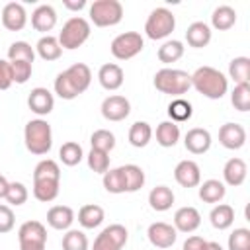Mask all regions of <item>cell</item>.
<instances>
[{
	"instance_id": "25",
	"label": "cell",
	"mask_w": 250,
	"mask_h": 250,
	"mask_svg": "<svg viewBox=\"0 0 250 250\" xmlns=\"http://www.w3.org/2000/svg\"><path fill=\"white\" fill-rule=\"evenodd\" d=\"M148 205L154 211H168L174 205V191L168 186H156L148 193Z\"/></svg>"
},
{
	"instance_id": "16",
	"label": "cell",
	"mask_w": 250,
	"mask_h": 250,
	"mask_svg": "<svg viewBox=\"0 0 250 250\" xmlns=\"http://www.w3.org/2000/svg\"><path fill=\"white\" fill-rule=\"evenodd\" d=\"M27 105L37 115H49L55 107V98L47 88H33L27 96Z\"/></svg>"
},
{
	"instance_id": "2",
	"label": "cell",
	"mask_w": 250,
	"mask_h": 250,
	"mask_svg": "<svg viewBox=\"0 0 250 250\" xmlns=\"http://www.w3.org/2000/svg\"><path fill=\"white\" fill-rule=\"evenodd\" d=\"M23 141H25V148L35 154V156H43L51 150L53 146V131L51 125L45 119H31L25 123L23 129Z\"/></svg>"
},
{
	"instance_id": "6",
	"label": "cell",
	"mask_w": 250,
	"mask_h": 250,
	"mask_svg": "<svg viewBox=\"0 0 250 250\" xmlns=\"http://www.w3.org/2000/svg\"><path fill=\"white\" fill-rule=\"evenodd\" d=\"M123 20V6L119 0H96L90 6V21L98 27H111Z\"/></svg>"
},
{
	"instance_id": "40",
	"label": "cell",
	"mask_w": 250,
	"mask_h": 250,
	"mask_svg": "<svg viewBox=\"0 0 250 250\" xmlns=\"http://www.w3.org/2000/svg\"><path fill=\"white\" fill-rule=\"evenodd\" d=\"M33 180H57V182H61L59 164L53 158H43L33 170Z\"/></svg>"
},
{
	"instance_id": "36",
	"label": "cell",
	"mask_w": 250,
	"mask_h": 250,
	"mask_svg": "<svg viewBox=\"0 0 250 250\" xmlns=\"http://www.w3.org/2000/svg\"><path fill=\"white\" fill-rule=\"evenodd\" d=\"M191 113H193V107L184 98H176L168 104V115H170V121H174V123H184V121L191 119Z\"/></svg>"
},
{
	"instance_id": "45",
	"label": "cell",
	"mask_w": 250,
	"mask_h": 250,
	"mask_svg": "<svg viewBox=\"0 0 250 250\" xmlns=\"http://www.w3.org/2000/svg\"><path fill=\"white\" fill-rule=\"evenodd\" d=\"M55 94H57L61 100H74V98L80 96V94L76 92V88L72 86V82H70V78L66 76L64 70L59 72L57 78H55Z\"/></svg>"
},
{
	"instance_id": "41",
	"label": "cell",
	"mask_w": 250,
	"mask_h": 250,
	"mask_svg": "<svg viewBox=\"0 0 250 250\" xmlns=\"http://www.w3.org/2000/svg\"><path fill=\"white\" fill-rule=\"evenodd\" d=\"M90 145L92 148H98V150H104V152H111L115 148V135L107 129H98L92 133L90 137Z\"/></svg>"
},
{
	"instance_id": "8",
	"label": "cell",
	"mask_w": 250,
	"mask_h": 250,
	"mask_svg": "<svg viewBox=\"0 0 250 250\" xmlns=\"http://www.w3.org/2000/svg\"><path fill=\"white\" fill-rule=\"evenodd\" d=\"M20 250H45L47 244V229L39 221H25L18 229Z\"/></svg>"
},
{
	"instance_id": "35",
	"label": "cell",
	"mask_w": 250,
	"mask_h": 250,
	"mask_svg": "<svg viewBox=\"0 0 250 250\" xmlns=\"http://www.w3.org/2000/svg\"><path fill=\"white\" fill-rule=\"evenodd\" d=\"M121 168H123V176H125V191L127 193L139 191L145 186V172H143V168L137 166V164H125Z\"/></svg>"
},
{
	"instance_id": "48",
	"label": "cell",
	"mask_w": 250,
	"mask_h": 250,
	"mask_svg": "<svg viewBox=\"0 0 250 250\" xmlns=\"http://www.w3.org/2000/svg\"><path fill=\"white\" fill-rule=\"evenodd\" d=\"M10 66H12V80H14L16 84H25V82L31 78V72H33V64H31V62H25V61H12Z\"/></svg>"
},
{
	"instance_id": "19",
	"label": "cell",
	"mask_w": 250,
	"mask_h": 250,
	"mask_svg": "<svg viewBox=\"0 0 250 250\" xmlns=\"http://www.w3.org/2000/svg\"><path fill=\"white\" fill-rule=\"evenodd\" d=\"M31 25L35 31H41V33H47L57 25V12L51 4H41L33 10L31 14Z\"/></svg>"
},
{
	"instance_id": "7",
	"label": "cell",
	"mask_w": 250,
	"mask_h": 250,
	"mask_svg": "<svg viewBox=\"0 0 250 250\" xmlns=\"http://www.w3.org/2000/svg\"><path fill=\"white\" fill-rule=\"evenodd\" d=\"M145 47V39L141 33L137 31H125V33H119L111 45H109V51L111 55L117 59V61H129L133 57H137Z\"/></svg>"
},
{
	"instance_id": "42",
	"label": "cell",
	"mask_w": 250,
	"mask_h": 250,
	"mask_svg": "<svg viewBox=\"0 0 250 250\" xmlns=\"http://www.w3.org/2000/svg\"><path fill=\"white\" fill-rule=\"evenodd\" d=\"M230 104L238 111L250 109V84H234V90L230 92Z\"/></svg>"
},
{
	"instance_id": "33",
	"label": "cell",
	"mask_w": 250,
	"mask_h": 250,
	"mask_svg": "<svg viewBox=\"0 0 250 250\" xmlns=\"http://www.w3.org/2000/svg\"><path fill=\"white\" fill-rule=\"evenodd\" d=\"M229 76L234 80V84H250V59L248 57H236L229 62Z\"/></svg>"
},
{
	"instance_id": "1",
	"label": "cell",
	"mask_w": 250,
	"mask_h": 250,
	"mask_svg": "<svg viewBox=\"0 0 250 250\" xmlns=\"http://www.w3.org/2000/svg\"><path fill=\"white\" fill-rule=\"evenodd\" d=\"M189 78L191 86L209 100H221L229 90V78L213 66H199L193 74H189Z\"/></svg>"
},
{
	"instance_id": "24",
	"label": "cell",
	"mask_w": 250,
	"mask_h": 250,
	"mask_svg": "<svg viewBox=\"0 0 250 250\" xmlns=\"http://www.w3.org/2000/svg\"><path fill=\"white\" fill-rule=\"evenodd\" d=\"M104 219H105V213L96 203H86L78 209V223L84 229H96L104 223Z\"/></svg>"
},
{
	"instance_id": "10",
	"label": "cell",
	"mask_w": 250,
	"mask_h": 250,
	"mask_svg": "<svg viewBox=\"0 0 250 250\" xmlns=\"http://www.w3.org/2000/svg\"><path fill=\"white\" fill-rule=\"evenodd\" d=\"M102 115L104 119L107 121H123L125 117H129L131 113V104L125 96H107L104 102H102Z\"/></svg>"
},
{
	"instance_id": "29",
	"label": "cell",
	"mask_w": 250,
	"mask_h": 250,
	"mask_svg": "<svg viewBox=\"0 0 250 250\" xmlns=\"http://www.w3.org/2000/svg\"><path fill=\"white\" fill-rule=\"evenodd\" d=\"M178 141H180V127H178V123H174V121H170V119L158 123V127H156V143H158L160 146L170 148V146H174Z\"/></svg>"
},
{
	"instance_id": "43",
	"label": "cell",
	"mask_w": 250,
	"mask_h": 250,
	"mask_svg": "<svg viewBox=\"0 0 250 250\" xmlns=\"http://www.w3.org/2000/svg\"><path fill=\"white\" fill-rule=\"evenodd\" d=\"M88 168L96 174H105L109 170V152H104V150H98V148H90L88 152Z\"/></svg>"
},
{
	"instance_id": "17",
	"label": "cell",
	"mask_w": 250,
	"mask_h": 250,
	"mask_svg": "<svg viewBox=\"0 0 250 250\" xmlns=\"http://www.w3.org/2000/svg\"><path fill=\"white\" fill-rule=\"evenodd\" d=\"M199 225H201V215L191 205L180 207L174 213V229L178 232H193V230L199 229Z\"/></svg>"
},
{
	"instance_id": "26",
	"label": "cell",
	"mask_w": 250,
	"mask_h": 250,
	"mask_svg": "<svg viewBox=\"0 0 250 250\" xmlns=\"http://www.w3.org/2000/svg\"><path fill=\"white\" fill-rule=\"evenodd\" d=\"M35 53H37L43 61L51 62V61L61 59L62 47L59 45V39H57V37H53V35H43V37L37 41V45H35Z\"/></svg>"
},
{
	"instance_id": "13",
	"label": "cell",
	"mask_w": 250,
	"mask_h": 250,
	"mask_svg": "<svg viewBox=\"0 0 250 250\" xmlns=\"http://www.w3.org/2000/svg\"><path fill=\"white\" fill-rule=\"evenodd\" d=\"M27 23V12L20 2H8L2 10V25L8 31H21Z\"/></svg>"
},
{
	"instance_id": "31",
	"label": "cell",
	"mask_w": 250,
	"mask_h": 250,
	"mask_svg": "<svg viewBox=\"0 0 250 250\" xmlns=\"http://www.w3.org/2000/svg\"><path fill=\"white\" fill-rule=\"evenodd\" d=\"M59 188H61V182H57V180H33V197L37 201L49 203V201L57 199Z\"/></svg>"
},
{
	"instance_id": "49",
	"label": "cell",
	"mask_w": 250,
	"mask_h": 250,
	"mask_svg": "<svg viewBox=\"0 0 250 250\" xmlns=\"http://www.w3.org/2000/svg\"><path fill=\"white\" fill-rule=\"evenodd\" d=\"M16 225V217L10 205H0V234H6L14 229Z\"/></svg>"
},
{
	"instance_id": "46",
	"label": "cell",
	"mask_w": 250,
	"mask_h": 250,
	"mask_svg": "<svg viewBox=\"0 0 250 250\" xmlns=\"http://www.w3.org/2000/svg\"><path fill=\"white\" fill-rule=\"evenodd\" d=\"M27 188L21 184V182H10V186H8V191H6V201L10 203V205H23L25 201H27Z\"/></svg>"
},
{
	"instance_id": "44",
	"label": "cell",
	"mask_w": 250,
	"mask_h": 250,
	"mask_svg": "<svg viewBox=\"0 0 250 250\" xmlns=\"http://www.w3.org/2000/svg\"><path fill=\"white\" fill-rule=\"evenodd\" d=\"M62 250H88V236L78 229H68L62 236Z\"/></svg>"
},
{
	"instance_id": "20",
	"label": "cell",
	"mask_w": 250,
	"mask_h": 250,
	"mask_svg": "<svg viewBox=\"0 0 250 250\" xmlns=\"http://www.w3.org/2000/svg\"><path fill=\"white\" fill-rule=\"evenodd\" d=\"M246 174H248L246 162H244L242 158H238V156L227 160V164H225V168H223V180H225V184L230 186V188L242 186L244 180H246Z\"/></svg>"
},
{
	"instance_id": "51",
	"label": "cell",
	"mask_w": 250,
	"mask_h": 250,
	"mask_svg": "<svg viewBox=\"0 0 250 250\" xmlns=\"http://www.w3.org/2000/svg\"><path fill=\"white\" fill-rule=\"evenodd\" d=\"M182 250H207V240L203 236H197V234L188 236Z\"/></svg>"
},
{
	"instance_id": "54",
	"label": "cell",
	"mask_w": 250,
	"mask_h": 250,
	"mask_svg": "<svg viewBox=\"0 0 250 250\" xmlns=\"http://www.w3.org/2000/svg\"><path fill=\"white\" fill-rule=\"evenodd\" d=\"M207 250H225L219 242H207Z\"/></svg>"
},
{
	"instance_id": "52",
	"label": "cell",
	"mask_w": 250,
	"mask_h": 250,
	"mask_svg": "<svg viewBox=\"0 0 250 250\" xmlns=\"http://www.w3.org/2000/svg\"><path fill=\"white\" fill-rule=\"evenodd\" d=\"M62 6L76 12V10H82L86 6V0H62Z\"/></svg>"
},
{
	"instance_id": "15",
	"label": "cell",
	"mask_w": 250,
	"mask_h": 250,
	"mask_svg": "<svg viewBox=\"0 0 250 250\" xmlns=\"http://www.w3.org/2000/svg\"><path fill=\"white\" fill-rule=\"evenodd\" d=\"M184 146L191 154H203L211 148V133L203 127H193L184 137Z\"/></svg>"
},
{
	"instance_id": "23",
	"label": "cell",
	"mask_w": 250,
	"mask_h": 250,
	"mask_svg": "<svg viewBox=\"0 0 250 250\" xmlns=\"http://www.w3.org/2000/svg\"><path fill=\"white\" fill-rule=\"evenodd\" d=\"M186 41L193 49L207 47L211 41V27L205 21H193L186 31Z\"/></svg>"
},
{
	"instance_id": "9",
	"label": "cell",
	"mask_w": 250,
	"mask_h": 250,
	"mask_svg": "<svg viewBox=\"0 0 250 250\" xmlns=\"http://www.w3.org/2000/svg\"><path fill=\"white\" fill-rule=\"evenodd\" d=\"M127 238H129L127 229L119 223H113L96 236L92 250H121L127 244Z\"/></svg>"
},
{
	"instance_id": "27",
	"label": "cell",
	"mask_w": 250,
	"mask_h": 250,
	"mask_svg": "<svg viewBox=\"0 0 250 250\" xmlns=\"http://www.w3.org/2000/svg\"><path fill=\"white\" fill-rule=\"evenodd\" d=\"M227 195V188L219 180H205L199 184V199L205 203H221Z\"/></svg>"
},
{
	"instance_id": "18",
	"label": "cell",
	"mask_w": 250,
	"mask_h": 250,
	"mask_svg": "<svg viewBox=\"0 0 250 250\" xmlns=\"http://www.w3.org/2000/svg\"><path fill=\"white\" fill-rule=\"evenodd\" d=\"M98 80L102 84V88L113 92V90H119L123 86V80H125V74H123V68L115 62H105L100 66L98 70Z\"/></svg>"
},
{
	"instance_id": "14",
	"label": "cell",
	"mask_w": 250,
	"mask_h": 250,
	"mask_svg": "<svg viewBox=\"0 0 250 250\" xmlns=\"http://www.w3.org/2000/svg\"><path fill=\"white\" fill-rule=\"evenodd\" d=\"M174 180L182 188H197L201 184V170L193 160H182L174 168Z\"/></svg>"
},
{
	"instance_id": "38",
	"label": "cell",
	"mask_w": 250,
	"mask_h": 250,
	"mask_svg": "<svg viewBox=\"0 0 250 250\" xmlns=\"http://www.w3.org/2000/svg\"><path fill=\"white\" fill-rule=\"evenodd\" d=\"M104 188L109 193H125V176H123V168H109L104 174Z\"/></svg>"
},
{
	"instance_id": "47",
	"label": "cell",
	"mask_w": 250,
	"mask_h": 250,
	"mask_svg": "<svg viewBox=\"0 0 250 250\" xmlns=\"http://www.w3.org/2000/svg\"><path fill=\"white\" fill-rule=\"evenodd\" d=\"M229 250H250V230L240 227L229 234Z\"/></svg>"
},
{
	"instance_id": "30",
	"label": "cell",
	"mask_w": 250,
	"mask_h": 250,
	"mask_svg": "<svg viewBox=\"0 0 250 250\" xmlns=\"http://www.w3.org/2000/svg\"><path fill=\"white\" fill-rule=\"evenodd\" d=\"M234 23H236V12H234V8L223 4V6H217V8L213 10L211 25H213L215 29L227 31V29H230Z\"/></svg>"
},
{
	"instance_id": "34",
	"label": "cell",
	"mask_w": 250,
	"mask_h": 250,
	"mask_svg": "<svg viewBox=\"0 0 250 250\" xmlns=\"http://www.w3.org/2000/svg\"><path fill=\"white\" fill-rule=\"evenodd\" d=\"M152 139V127L146 121H135L129 129V143L135 148H143L150 143Z\"/></svg>"
},
{
	"instance_id": "5",
	"label": "cell",
	"mask_w": 250,
	"mask_h": 250,
	"mask_svg": "<svg viewBox=\"0 0 250 250\" xmlns=\"http://www.w3.org/2000/svg\"><path fill=\"white\" fill-rule=\"evenodd\" d=\"M174 27H176V16L168 8H154L145 21V33L152 41L166 39L174 31Z\"/></svg>"
},
{
	"instance_id": "50",
	"label": "cell",
	"mask_w": 250,
	"mask_h": 250,
	"mask_svg": "<svg viewBox=\"0 0 250 250\" xmlns=\"http://www.w3.org/2000/svg\"><path fill=\"white\" fill-rule=\"evenodd\" d=\"M12 84H14V80H12L10 61H2L0 59V90H8Z\"/></svg>"
},
{
	"instance_id": "39",
	"label": "cell",
	"mask_w": 250,
	"mask_h": 250,
	"mask_svg": "<svg viewBox=\"0 0 250 250\" xmlns=\"http://www.w3.org/2000/svg\"><path fill=\"white\" fill-rule=\"evenodd\" d=\"M8 59H10V62L12 61H25V62H31L33 64V61H35V49L27 41H14L8 47Z\"/></svg>"
},
{
	"instance_id": "53",
	"label": "cell",
	"mask_w": 250,
	"mask_h": 250,
	"mask_svg": "<svg viewBox=\"0 0 250 250\" xmlns=\"http://www.w3.org/2000/svg\"><path fill=\"white\" fill-rule=\"evenodd\" d=\"M8 186H10V182L0 174V199H4L6 197V191H8Z\"/></svg>"
},
{
	"instance_id": "11",
	"label": "cell",
	"mask_w": 250,
	"mask_h": 250,
	"mask_svg": "<svg viewBox=\"0 0 250 250\" xmlns=\"http://www.w3.org/2000/svg\"><path fill=\"white\" fill-rule=\"evenodd\" d=\"M146 236H148V242L152 246H156V248H170V246H174V242L178 238V230L172 225L158 221V223H152L148 227Z\"/></svg>"
},
{
	"instance_id": "32",
	"label": "cell",
	"mask_w": 250,
	"mask_h": 250,
	"mask_svg": "<svg viewBox=\"0 0 250 250\" xmlns=\"http://www.w3.org/2000/svg\"><path fill=\"white\" fill-rule=\"evenodd\" d=\"M158 61L164 62V64H170V62H176L184 57V43L178 41V39H170V41H164L160 47H158V53H156Z\"/></svg>"
},
{
	"instance_id": "37",
	"label": "cell",
	"mask_w": 250,
	"mask_h": 250,
	"mask_svg": "<svg viewBox=\"0 0 250 250\" xmlns=\"http://www.w3.org/2000/svg\"><path fill=\"white\" fill-rule=\"evenodd\" d=\"M59 158H61V162H62L64 166H76V164L82 162L84 150H82V146H80L78 143L66 141V143H62V146L59 148Z\"/></svg>"
},
{
	"instance_id": "3",
	"label": "cell",
	"mask_w": 250,
	"mask_h": 250,
	"mask_svg": "<svg viewBox=\"0 0 250 250\" xmlns=\"http://www.w3.org/2000/svg\"><path fill=\"white\" fill-rule=\"evenodd\" d=\"M154 88L160 92V94H168V96H176L180 98L182 94H186L189 88H191V78L186 70H180V68H160L156 74H154V80H152Z\"/></svg>"
},
{
	"instance_id": "21",
	"label": "cell",
	"mask_w": 250,
	"mask_h": 250,
	"mask_svg": "<svg viewBox=\"0 0 250 250\" xmlns=\"http://www.w3.org/2000/svg\"><path fill=\"white\" fill-rule=\"evenodd\" d=\"M47 223L55 230H68L74 223V211L68 205H53L47 211Z\"/></svg>"
},
{
	"instance_id": "12",
	"label": "cell",
	"mask_w": 250,
	"mask_h": 250,
	"mask_svg": "<svg viewBox=\"0 0 250 250\" xmlns=\"http://www.w3.org/2000/svg\"><path fill=\"white\" fill-rule=\"evenodd\" d=\"M219 143L229 150H238L246 143V129L240 123H225L219 129Z\"/></svg>"
},
{
	"instance_id": "28",
	"label": "cell",
	"mask_w": 250,
	"mask_h": 250,
	"mask_svg": "<svg viewBox=\"0 0 250 250\" xmlns=\"http://www.w3.org/2000/svg\"><path fill=\"white\" fill-rule=\"evenodd\" d=\"M209 221L217 230H225L234 223V209L227 203H217L209 213Z\"/></svg>"
},
{
	"instance_id": "4",
	"label": "cell",
	"mask_w": 250,
	"mask_h": 250,
	"mask_svg": "<svg viewBox=\"0 0 250 250\" xmlns=\"http://www.w3.org/2000/svg\"><path fill=\"white\" fill-rule=\"evenodd\" d=\"M90 37V21L82 16H72L70 20L64 21L61 33H59V45L62 49L74 51L78 47H82Z\"/></svg>"
},
{
	"instance_id": "22",
	"label": "cell",
	"mask_w": 250,
	"mask_h": 250,
	"mask_svg": "<svg viewBox=\"0 0 250 250\" xmlns=\"http://www.w3.org/2000/svg\"><path fill=\"white\" fill-rule=\"evenodd\" d=\"M64 72H66V76L70 78V82H72V86L76 88L78 94H84V92L88 90V86H90V82H92V70H90L88 64H84V62H74V64L68 66Z\"/></svg>"
}]
</instances>
